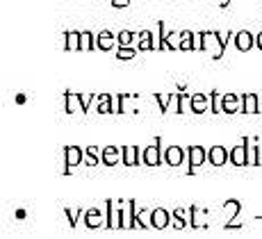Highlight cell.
Returning <instances> with one entry per match:
<instances>
[{"label": "cell", "instance_id": "cell-14", "mask_svg": "<svg viewBox=\"0 0 262 239\" xmlns=\"http://www.w3.org/2000/svg\"><path fill=\"white\" fill-rule=\"evenodd\" d=\"M189 226L192 228H208V210H201L198 205H189Z\"/></svg>", "mask_w": 262, "mask_h": 239}, {"label": "cell", "instance_id": "cell-12", "mask_svg": "<svg viewBox=\"0 0 262 239\" xmlns=\"http://www.w3.org/2000/svg\"><path fill=\"white\" fill-rule=\"evenodd\" d=\"M212 109L210 93H192V114H205Z\"/></svg>", "mask_w": 262, "mask_h": 239}, {"label": "cell", "instance_id": "cell-34", "mask_svg": "<svg viewBox=\"0 0 262 239\" xmlns=\"http://www.w3.org/2000/svg\"><path fill=\"white\" fill-rule=\"evenodd\" d=\"M164 41L169 50H180V32H166Z\"/></svg>", "mask_w": 262, "mask_h": 239}, {"label": "cell", "instance_id": "cell-30", "mask_svg": "<svg viewBox=\"0 0 262 239\" xmlns=\"http://www.w3.org/2000/svg\"><path fill=\"white\" fill-rule=\"evenodd\" d=\"M240 210H242V203L240 201H235V198H230V201H226L224 203V212H226V219H235L237 214H240Z\"/></svg>", "mask_w": 262, "mask_h": 239}, {"label": "cell", "instance_id": "cell-2", "mask_svg": "<svg viewBox=\"0 0 262 239\" xmlns=\"http://www.w3.org/2000/svg\"><path fill=\"white\" fill-rule=\"evenodd\" d=\"M107 230H119L126 226V201H110L107 198Z\"/></svg>", "mask_w": 262, "mask_h": 239}, {"label": "cell", "instance_id": "cell-7", "mask_svg": "<svg viewBox=\"0 0 262 239\" xmlns=\"http://www.w3.org/2000/svg\"><path fill=\"white\" fill-rule=\"evenodd\" d=\"M85 162V148L80 146H64V173H69V166H80Z\"/></svg>", "mask_w": 262, "mask_h": 239}, {"label": "cell", "instance_id": "cell-15", "mask_svg": "<svg viewBox=\"0 0 262 239\" xmlns=\"http://www.w3.org/2000/svg\"><path fill=\"white\" fill-rule=\"evenodd\" d=\"M260 98L258 93H244L242 96V114H260Z\"/></svg>", "mask_w": 262, "mask_h": 239}, {"label": "cell", "instance_id": "cell-17", "mask_svg": "<svg viewBox=\"0 0 262 239\" xmlns=\"http://www.w3.org/2000/svg\"><path fill=\"white\" fill-rule=\"evenodd\" d=\"M96 46L98 50H103V53H107V50H112L117 44V34H112L110 30H103V32L96 34Z\"/></svg>", "mask_w": 262, "mask_h": 239}, {"label": "cell", "instance_id": "cell-31", "mask_svg": "<svg viewBox=\"0 0 262 239\" xmlns=\"http://www.w3.org/2000/svg\"><path fill=\"white\" fill-rule=\"evenodd\" d=\"M194 37H196V34H194L192 30H182L180 32V50L182 53L194 50Z\"/></svg>", "mask_w": 262, "mask_h": 239}, {"label": "cell", "instance_id": "cell-32", "mask_svg": "<svg viewBox=\"0 0 262 239\" xmlns=\"http://www.w3.org/2000/svg\"><path fill=\"white\" fill-rule=\"evenodd\" d=\"M64 212H66V219H69V223H71V228H75L78 221H82V217H85V210H82V207H78V210L64 207Z\"/></svg>", "mask_w": 262, "mask_h": 239}, {"label": "cell", "instance_id": "cell-41", "mask_svg": "<svg viewBox=\"0 0 262 239\" xmlns=\"http://www.w3.org/2000/svg\"><path fill=\"white\" fill-rule=\"evenodd\" d=\"M260 107H262V98H260Z\"/></svg>", "mask_w": 262, "mask_h": 239}, {"label": "cell", "instance_id": "cell-20", "mask_svg": "<svg viewBox=\"0 0 262 239\" xmlns=\"http://www.w3.org/2000/svg\"><path fill=\"white\" fill-rule=\"evenodd\" d=\"M242 144L246 146V159H249V166H258L260 164V148L256 144H251V137H242Z\"/></svg>", "mask_w": 262, "mask_h": 239}, {"label": "cell", "instance_id": "cell-22", "mask_svg": "<svg viewBox=\"0 0 262 239\" xmlns=\"http://www.w3.org/2000/svg\"><path fill=\"white\" fill-rule=\"evenodd\" d=\"M171 226L176 230H182L189 226V210H182V207H176V210H171Z\"/></svg>", "mask_w": 262, "mask_h": 239}, {"label": "cell", "instance_id": "cell-35", "mask_svg": "<svg viewBox=\"0 0 262 239\" xmlns=\"http://www.w3.org/2000/svg\"><path fill=\"white\" fill-rule=\"evenodd\" d=\"M169 112H173V114H182V93H171Z\"/></svg>", "mask_w": 262, "mask_h": 239}, {"label": "cell", "instance_id": "cell-25", "mask_svg": "<svg viewBox=\"0 0 262 239\" xmlns=\"http://www.w3.org/2000/svg\"><path fill=\"white\" fill-rule=\"evenodd\" d=\"M62 37H64V44H62L64 50H80V32L78 30H66Z\"/></svg>", "mask_w": 262, "mask_h": 239}, {"label": "cell", "instance_id": "cell-13", "mask_svg": "<svg viewBox=\"0 0 262 239\" xmlns=\"http://www.w3.org/2000/svg\"><path fill=\"white\" fill-rule=\"evenodd\" d=\"M101 162L107 166H117L119 162H123V148L119 146H105L101 153Z\"/></svg>", "mask_w": 262, "mask_h": 239}, {"label": "cell", "instance_id": "cell-5", "mask_svg": "<svg viewBox=\"0 0 262 239\" xmlns=\"http://www.w3.org/2000/svg\"><path fill=\"white\" fill-rule=\"evenodd\" d=\"M82 221H85V226L89 230H98V228H105L107 226V217L103 214V210H98V207H89V210H85Z\"/></svg>", "mask_w": 262, "mask_h": 239}, {"label": "cell", "instance_id": "cell-11", "mask_svg": "<svg viewBox=\"0 0 262 239\" xmlns=\"http://www.w3.org/2000/svg\"><path fill=\"white\" fill-rule=\"evenodd\" d=\"M230 159V148H224V146H212L208 148V162L212 166H226Z\"/></svg>", "mask_w": 262, "mask_h": 239}, {"label": "cell", "instance_id": "cell-19", "mask_svg": "<svg viewBox=\"0 0 262 239\" xmlns=\"http://www.w3.org/2000/svg\"><path fill=\"white\" fill-rule=\"evenodd\" d=\"M123 164H126V166H139L141 148L139 146H123Z\"/></svg>", "mask_w": 262, "mask_h": 239}, {"label": "cell", "instance_id": "cell-3", "mask_svg": "<svg viewBox=\"0 0 262 239\" xmlns=\"http://www.w3.org/2000/svg\"><path fill=\"white\" fill-rule=\"evenodd\" d=\"M160 144H162V139L155 137L150 146L141 148V164H146V166H160L164 162V153H162Z\"/></svg>", "mask_w": 262, "mask_h": 239}, {"label": "cell", "instance_id": "cell-6", "mask_svg": "<svg viewBox=\"0 0 262 239\" xmlns=\"http://www.w3.org/2000/svg\"><path fill=\"white\" fill-rule=\"evenodd\" d=\"M171 212L169 210H164V207H153L150 210V228L155 230H164L171 226Z\"/></svg>", "mask_w": 262, "mask_h": 239}, {"label": "cell", "instance_id": "cell-27", "mask_svg": "<svg viewBox=\"0 0 262 239\" xmlns=\"http://www.w3.org/2000/svg\"><path fill=\"white\" fill-rule=\"evenodd\" d=\"M101 153H103V148H96V146L85 148V164L87 166H98V162H101Z\"/></svg>", "mask_w": 262, "mask_h": 239}, {"label": "cell", "instance_id": "cell-28", "mask_svg": "<svg viewBox=\"0 0 262 239\" xmlns=\"http://www.w3.org/2000/svg\"><path fill=\"white\" fill-rule=\"evenodd\" d=\"M134 39H137V34H134L132 30H121V32L117 34V44H119V48H132Z\"/></svg>", "mask_w": 262, "mask_h": 239}, {"label": "cell", "instance_id": "cell-40", "mask_svg": "<svg viewBox=\"0 0 262 239\" xmlns=\"http://www.w3.org/2000/svg\"><path fill=\"white\" fill-rule=\"evenodd\" d=\"M256 46H258V50H262V32H258V37H256Z\"/></svg>", "mask_w": 262, "mask_h": 239}, {"label": "cell", "instance_id": "cell-4", "mask_svg": "<svg viewBox=\"0 0 262 239\" xmlns=\"http://www.w3.org/2000/svg\"><path fill=\"white\" fill-rule=\"evenodd\" d=\"M205 162H208V151H205V148H201V146H189L187 148V164H189L187 173L189 175H192L198 166H203Z\"/></svg>", "mask_w": 262, "mask_h": 239}, {"label": "cell", "instance_id": "cell-16", "mask_svg": "<svg viewBox=\"0 0 262 239\" xmlns=\"http://www.w3.org/2000/svg\"><path fill=\"white\" fill-rule=\"evenodd\" d=\"M253 46H256V37H253L249 30H240V32H235V48L240 50V53H249Z\"/></svg>", "mask_w": 262, "mask_h": 239}, {"label": "cell", "instance_id": "cell-18", "mask_svg": "<svg viewBox=\"0 0 262 239\" xmlns=\"http://www.w3.org/2000/svg\"><path fill=\"white\" fill-rule=\"evenodd\" d=\"M137 212H139L137 201H134V198L126 201V226H123L126 230H134V228H137Z\"/></svg>", "mask_w": 262, "mask_h": 239}, {"label": "cell", "instance_id": "cell-9", "mask_svg": "<svg viewBox=\"0 0 262 239\" xmlns=\"http://www.w3.org/2000/svg\"><path fill=\"white\" fill-rule=\"evenodd\" d=\"M242 114V96L240 93H221V114Z\"/></svg>", "mask_w": 262, "mask_h": 239}, {"label": "cell", "instance_id": "cell-33", "mask_svg": "<svg viewBox=\"0 0 262 239\" xmlns=\"http://www.w3.org/2000/svg\"><path fill=\"white\" fill-rule=\"evenodd\" d=\"M153 98H155V103L162 114H166L169 112V103H171V93H153Z\"/></svg>", "mask_w": 262, "mask_h": 239}, {"label": "cell", "instance_id": "cell-39", "mask_svg": "<svg viewBox=\"0 0 262 239\" xmlns=\"http://www.w3.org/2000/svg\"><path fill=\"white\" fill-rule=\"evenodd\" d=\"M214 2H217V5H219L221 9H226V7L230 5V0H214Z\"/></svg>", "mask_w": 262, "mask_h": 239}, {"label": "cell", "instance_id": "cell-1", "mask_svg": "<svg viewBox=\"0 0 262 239\" xmlns=\"http://www.w3.org/2000/svg\"><path fill=\"white\" fill-rule=\"evenodd\" d=\"M201 46L205 50V53H210V57H212L214 62L221 60L224 57V44H221V39H219V30H203L201 32Z\"/></svg>", "mask_w": 262, "mask_h": 239}, {"label": "cell", "instance_id": "cell-10", "mask_svg": "<svg viewBox=\"0 0 262 239\" xmlns=\"http://www.w3.org/2000/svg\"><path fill=\"white\" fill-rule=\"evenodd\" d=\"M64 112H66V114H85L82 93H73V91L64 93Z\"/></svg>", "mask_w": 262, "mask_h": 239}, {"label": "cell", "instance_id": "cell-37", "mask_svg": "<svg viewBox=\"0 0 262 239\" xmlns=\"http://www.w3.org/2000/svg\"><path fill=\"white\" fill-rule=\"evenodd\" d=\"M210 98H212V114H219L221 112V96H217V91H210Z\"/></svg>", "mask_w": 262, "mask_h": 239}, {"label": "cell", "instance_id": "cell-21", "mask_svg": "<svg viewBox=\"0 0 262 239\" xmlns=\"http://www.w3.org/2000/svg\"><path fill=\"white\" fill-rule=\"evenodd\" d=\"M137 48L139 50H155V32H150V30L137 32Z\"/></svg>", "mask_w": 262, "mask_h": 239}, {"label": "cell", "instance_id": "cell-29", "mask_svg": "<svg viewBox=\"0 0 262 239\" xmlns=\"http://www.w3.org/2000/svg\"><path fill=\"white\" fill-rule=\"evenodd\" d=\"M164 37H166V25H164V21H157V30H155V50H169V48H166Z\"/></svg>", "mask_w": 262, "mask_h": 239}, {"label": "cell", "instance_id": "cell-26", "mask_svg": "<svg viewBox=\"0 0 262 239\" xmlns=\"http://www.w3.org/2000/svg\"><path fill=\"white\" fill-rule=\"evenodd\" d=\"M94 48H98V46H96V34L89 32V30L80 32V50H85V53H91Z\"/></svg>", "mask_w": 262, "mask_h": 239}, {"label": "cell", "instance_id": "cell-23", "mask_svg": "<svg viewBox=\"0 0 262 239\" xmlns=\"http://www.w3.org/2000/svg\"><path fill=\"white\" fill-rule=\"evenodd\" d=\"M233 166H249V159H246V146L240 144V146L230 148V159H228Z\"/></svg>", "mask_w": 262, "mask_h": 239}, {"label": "cell", "instance_id": "cell-36", "mask_svg": "<svg viewBox=\"0 0 262 239\" xmlns=\"http://www.w3.org/2000/svg\"><path fill=\"white\" fill-rule=\"evenodd\" d=\"M134 57V48H119L117 50V60H121V62H128V60H132Z\"/></svg>", "mask_w": 262, "mask_h": 239}, {"label": "cell", "instance_id": "cell-8", "mask_svg": "<svg viewBox=\"0 0 262 239\" xmlns=\"http://www.w3.org/2000/svg\"><path fill=\"white\" fill-rule=\"evenodd\" d=\"M185 162H187V148L169 146L164 151V164L166 166H182Z\"/></svg>", "mask_w": 262, "mask_h": 239}, {"label": "cell", "instance_id": "cell-24", "mask_svg": "<svg viewBox=\"0 0 262 239\" xmlns=\"http://www.w3.org/2000/svg\"><path fill=\"white\" fill-rule=\"evenodd\" d=\"M96 114H112V93H96Z\"/></svg>", "mask_w": 262, "mask_h": 239}, {"label": "cell", "instance_id": "cell-38", "mask_svg": "<svg viewBox=\"0 0 262 239\" xmlns=\"http://www.w3.org/2000/svg\"><path fill=\"white\" fill-rule=\"evenodd\" d=\"M112 2V7H117V9H123V7L130 5V0H110Z\"/></svg>", "mask_w": 262, "mask_h": 239}]
</instances>
